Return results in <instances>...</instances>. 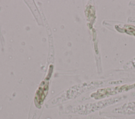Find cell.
Listing matches in <instances>:
<instances>
[{
	"label": "cell",
	"mask_w": 135,
	"mask_h": 119,
	"mask_svg": "<svg viewBox=\"0 0 135 119\" xmlns=\"http://www.w3.org/2000/svg\"><path fill=\"white\" fill-rule=\"evenodd\" d=\"M135 87V83L132 84H124L112 87H107L98 90L91 94V96L96 100L102 99L110 96L126 92Z\"/></svg>",
	"instance_id": "6da1fadb"
},
{
	"label": "cell",
	"mask_w": 135,
	"mask_h": 119,
	"mask_svg": "<svg viewBox=\"0 0 135 119\" xmlns=\"http://www.w3.org/2000/svg\"><path fill=\"white\" fill-rule=\"evenodd\" d=\"M113 112L121 114H135V102H128L123 105L115 108Z\"/></svg>",
	"instance_id": "7a4b0ae2"
},
{
	"label": "cell",
	"mask_w": 135,
	"mask_h": 119,
	"mask_svg": "<svg viewBox=\"0 0 135 119\" xmlns=\"http://www.w3.org/2000/svg\"><path fill=\"white\" fill-rule=\"evenodd\" d=\"M124 68L128 69H135V58H133L132 60L127 62L124 66Z\"/></svg>",
	"instance_id": "3957f363"
},
{
	"label": "cell",
	"mask_w": 135,
	"mask_h": 119,
	"mask_svg": "<svg viewBox=\"0 0 135 119\" xmlns=\"http://www.w3.org/2000/svg\"><path fill=\"white\" fill-rule=\"evenodd\" d=\"M133 96L135 97V92H134V93H133Z\"/></svg>",
	"instance_id": "277c9868"
},
{
	"label": "cell",
	"mask_w": 135,
	"mask_h": 119,
	"mask_svg": "<svg viewBox=\"0 0 135 119\" xmlns=\"http://www.w3.org/2000/svg\"><path fill=\"white\" fill-rule=\"evenodd\" d=\"M99 119H107V118H99Z\"/></svg>",
	"instance_id": "5b68a950"
}]
</instances>
